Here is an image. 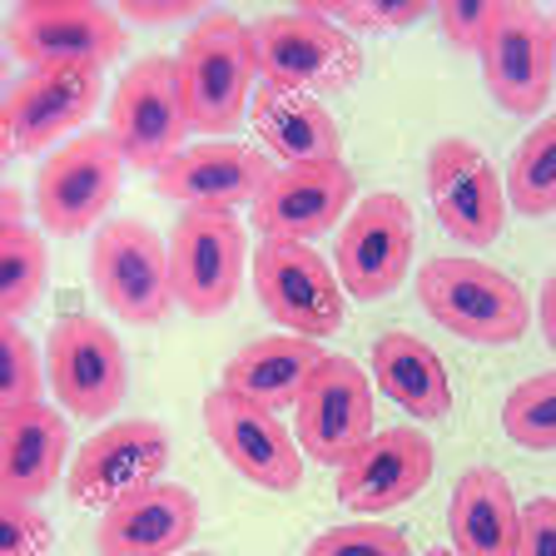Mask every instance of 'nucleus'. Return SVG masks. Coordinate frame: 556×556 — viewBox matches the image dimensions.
<instances>
[{
  "instance_id": "f257e3e1",
  "label": "nucleus",
  "mask_w": 556,
  "mask_h": 556,
  "mask_svg": "<svg viewBox=\"0 0 556 556\" xmlns=\"http://www.w3.org/2000/svg\"><path fill=\"white\" fill-rule=\"evenodd\" d=\"M179 85L189 104V129L199 135H229L243 125V104H254L258 65L249 46V25L229 11H208L179 46Z\"/></svg>"
},
{
  "instance_id": "f03ea898",
  "label": "nucleus",
  "mask_w": 556,
  "mask_h": 556,
  "mask_svg": "<svg viewBox=\"0 0 556 556\" xmlns=\"http://www.w3.org/2000/svg\"><path fill=\"white\" fill-rule=\"evenodd\" d=\"M417 303L447 333L482 348H507L532 328V308H527L517 278H507L482 258H432L417 274Z\"/></svg>"
},
{
  "instance_id": "7ed1b4c3",
  "label": "nucleus",
  "mask_w": 556,
  "mask_h": 556,
  "mask_svg": "<svg viewBox=\"0 0 556 556\" xmlns=\"http://www.w3.org/2000/svg\"><path fill=\"white\" fill-rule=\"evenodd\" d=\"M258 80L278 90H348L363 75V50L343 25L313 11H283L249 25Z\"/></svg>"
},
{
  "instance_id": "20e7f679",
  "label": "nucleus",
  "mask_w": 556,
  "mask_h": 556,
  "mask_svg": "<svg viewBox=\"0 0 556 556\" xmlns=\"http://www.w3.org/2000/svg\"><path fill=\"white\" fill-rule=\"evenodd\" d=\"M5 35L30 70H104L129 46L119 15L94 0H21Z\"/></svg>"
},
{
  "instance_id": "39448f33",
  "label": "nucleus",
  "mask_w": 556,
  "mask_h": 556,
  "mask_svg": "<svg viewBox=\"0 0 556 556\" xmlns=\"http://www.w3.org/2000/svg\"><path fill=\"white\" fill-rule=\"evenodd\" d=\"M189 104L179 85V60L144 55L125 70L115 100H110V139L119 144L125 164L160 174L174 154L185 150Z\"/></svg>"
},
{
  "instance_id": "423d86ee",
  "label": "nucleus",
  "mask_w": 556,
  "mask_h": 556,
  "mask_svg": "<svg viewBox=\"0 0 556 556\" xmlns=\"http://www.w3.org/2000/svg\"><path fill=\"white\" fill-rule=\"evenodd\" d=\"M119 174H125V154L110 139V129H100V135L85 129L70 144H60L35 174V219L60 239L94 229L110 199H115Z\"/></svg>"
},
{
  "instance_id": "0eeeda50",
  "label": "nucleus",
  "mask_w": 556,
  "mask_h": 556,
  "mask_svg": "<svg viewBox=\"0 0 556 556\" xmlns=\"http://www.w3.org/2000/svg\"><path fill=\"white\" fill-rule=\"evenodd\" d=\"M90 274L94 289L125 324L150 328L174 308V278H169V243L144 219L104 224L90 243Z\"/></svg>"
},
{
  "instance_id": "6e6552de",
  "label": "nucleus",
  "mask_w": 556,
  "mask_h": 556,
  "mask_svg": "<svg viewBox=\"0 0 556 556\" xmlns=\"http://www.w3.org/2000/svg\"><path fill=\"white\" fill-rule=\"evenodd\" d=\"M254 289L258 303L283 333H299L324 343L343 328V283L338 274L313 254L308 243L264 239L254 249Z\"/></svg>"
},
{
  "instance_id": "1a4fd4ad",
  "label": "nucleus",
  "mask_w": 556,
  "mask_h": 556,
  "mask_svg": "<svg viewBox=\"0 0 556 556\" xmlns=\"http://www.w3.org/2000/svg\"><path fill=\"white\" fill-rule=\"evenodd\" d=\"M164 472H169V432L150 417H125L85 442L65 486L70 502H80L90 511H110L160 486Z\"/></svg>"
},
{
  "instance_id": "9d476101",
  "label": "nucleus",
  "mask_w": 556,
  "mask_h": 556,
  "mask_svg": "<svg viewBox=\"0 0 556 556\" xmlns=\"http://www.w3.org/2000/svg\"><path fill=\"white\" fill-rule=\"evenodd\" d=\"M482 75L492 100L507 115H542L546 94L556 80V50H552V21L527 0H497L492 25L482 40Z\"/></svg>"
},
{
  "instance_id": "9b49d317",
  "label": "nucleus",
  "mask_w": 556,
  "mask_h": 556,
  "mask_svg": "<svg viewBox=\"0 0 556 556\" xmlns=\"http://www.w3.org/2000/svg\"><path fill=\"white\" fill-rule=\"evenodd\" d=\"M46 368H50V393L75 417L94 422V417H110L125 403V388H129L125 348L90 313L55 318V328L46 338Z\"/></svg>"
},
{
  "instance_id": "f8f14e48",
  "label": "nucleus",
  "mask_w": 556,
  "mask_h": 556,
  "mask_svg": "<svg viewBox=\"0 0 556 556\" xmlns=\"http://www.w3.org/2000/svg\"><path fill=\"white\" fill-rule=\"evenodd\" d=\"M417 249V224L413 208H407L403 194H363L353 219L338 233V254H333V274L353 299L372 303L388 299L407 278V264H413Z\"/></svg>"
},
{
  "instance_id": "ddd939ff",
  "label": "nucleus",
  "mask_w": 556,
  "mask_h": 556,
  "mask_svg": "<svg viewBox=\"0 0 556 556\" xmlns=\"http://www.w3.org/2000/svg\"><path fill=\"white\" fill-rule=\"evenodd\" d=\"M174 303L194 318H214L233 303L243 278V229L233 214L185 208L169 233Z\"/></svg>"
},
{
  "instance_id": "4468645a",
  "label": "nucleus",
  "mask_w": 556,
  "mask_h": 556,
  "mask_svg": "<svg viewBox=\"0 0 556 556\" xmlns=\"http://www.w3.org/2000/svg\"><path fill=\"white\" fill-rule=\"evenodd\" d=\"M428 194L438 208V224L452 239L486 249V243L502 239V224H507V185L497 179L492 160L477 150L472 139L452 135L438 139L428 154Z\"/></svg>"
},
{
  "instance_id": "2eb2a0df",
  "label": "nucleus",
  "mask_w": 556,
  "mask_h": 556,
  "mask_svg": "<svg viewBox=\"0 0 556 556\" xmlns=\"http://www.w3.org/2000/svg\"><path fill=\"white\" fill-rule=\"evenodd\" d=\"M204 428L243 482L264 486V492H293L303 482L299 442L293 432H283L274 407L219 388L204 397Z\"/></svg>"
},
{
  "instance_id": "dca6fc26",
  "label": "nucleus",
  "mask_w": 556,
  "mask_h": 556,
  "mask_svg": "<svg viewBox=\"0 0 556 556\" xmlns=\"http://www.w3.org/2000/svg\"><path fill=\"white\" fill-rule=\"evenodd\" d=\"M293 438L313 463L343 467L353 463L372 438V388L363 368L343 353H328V363L313 372L308 393L299 397Z\"/></svg>"
},
{
  "instance_id": "f3484780",
  "label": "nucleus",
  "mask_w": 556,
  "mask_h": 556,
  "mask_svg": "<svg viewBox=\"0 0 556 556\" xmlns=\"http://www.w3.org/2000/svg\"><path fill=\"white\" fill-rule=\"evenodd\" d=\"M104 94L100 70H25L0 110L5 154H40L94 115Z\"/></svg>"
},
{
  "instance_id": "a211bd4d",
  "label": "nucleus",
  "mask_w": 556,
  "mask_h": 556,
  "mask_svg": "<svg viewBox=\"0 0 556 556\" xmlns=\"http://www.w3.org/2000/svg\"><path fill=\"white\" fill-rule=\"evenodd\" d=\"M438 452L417 428H388L372 432L368 447L353 463L338 467V502L358 517H382L413 502L432 477Z\"/></svg>"
},
{
  "instance_id": "6ab92c4d",
  "label": "nucleus",
  "mask_w": 556,
  "mask_h": 556,
  "mask_svg": "<svg viewBox=\"0 0 556 556\" xmlns=\"http://www.w3.org/2000/svg\"><path fill=\"white\" fill-rule=\"evenodd\" d=\"M274 160L258 150H243L229 139H208L194 150H179L160 174H154V189L164 199L185 208H208V214H229L233 204H254L258 194L274 179Z\"/></svg>"
},
{
  "instance_id": "aec40b11",
  "label": "nucleus",
  "mask_w": 556,
  "mask_h": 556,
  "mask_svg": "<svg viewBox=\"0 0 556 556\" xmlns=\"http://www.w3.org/2000/svg\"><path fill=\"white\" fill-rule=\"evenodd\" d=\"M358 194V179L348 164H308V169H278L268 189L254 199L249 219L264 239H324L343 208Z\"/></svg>"
},
{
  "instance_id": "412c9836",
  "label": "nucleus",
  "mask_w": 556,
  "mask_h": 556,
  "mask_svg": "<svg viewBox=\"0 0 556 556\" xmlns=\"http://www.w3.org/2000/svg\"><path fill=\"white\" fill-rule=\"evenodd\" d=\"M199 532V502L189 486L160 482L100 517V556H179Z\"/></svg>"
},
{
  "instance_id": "4be33fe9",
  "label": "nucleus",
  "mask_w": 556,
  "mask_h": 556,
  "mask_svg": "<svg viewBox=\"0 0 556 556\" xmlns=\"http://www.w3.org/2000/svg\"><path fill=\"white\" fill-rule=\"evenodd\" d=\"M70 428L50 403L0 413V502H40L60 482Z\"/></svg>"
},
{
  "instance_id": "5701e85b",
  "label": "nucleus",
  "mask_w": 556,
  "mask_h": 556,
  "mask_svg": "<svg viewBox=\"0 0 556 556\" xmlns=\"http://www.w3.org/2000/svg\"><path fill=\"white\" fill-rule=\"evenodd\" d=\"M249 125H254L258 144L283 169H308V164H343V139L324 104L303 90H278V85H258L254 104H249Z\"/></svg>"
},
{
  "instance_id": "b1692460",
  "label": "nucleus",
  "mask_w": 556,
  "mask_h": 556,
  "mask_svg": "<svg viewBox=\"0 0 556 556\" xmlns=\"http://www.w3.org/2000/svg\"><path fill=\"white\" fill-rule=\"evenodd\" d=\"M328 363L324 343L313 338H299V333H268V338H254L249 348H239L229 363H224V388L239 397H254L264 407H283L308 393L313 372Z\"/></svg>"
},
{
  "instance_id": "393cba45",
  "label": "nucleus",
  "mask_w": 556,
  "mask_h": 556,
  "mask_svg": "<svg viewBox=\"0 0 556 556\" xmlns=\"http://www.w3.org/2000/svg\"><path fill=\"white\" fill-rule=\"evenodd\" d=\"M447 532L457 556H517L521 507L497 467H472V472L457 477Z\"/></svg>"
},
{
  "instance_id": "a878e982",
  "label": "nucleus",
  "mask_w": 556,
  "mask_h": 556,
  "mask_svg": "<svg viewBox=\"0 0 556 556\" xmlns=\"http://www.w3.org/2000/svg\"><path fill=\"white\" fill-rule=\"evenodd\" d=\"M372 378L407 417L417 422H442L452 413V378H447V363L438 358V348H428L417 333H378L372 343Z\"/></svg>"
},
{
  "instance_id": "bb28decb",
  "label": "nucleus",
  "mask_w": 556,
  "mask_h": 556,
  "mask_svg": "<svg viewBox=\"0 0 556 556\" xmlns=\"http://www.w3.org/2000/svg\"><path fill=\"white\" fill-rule=\"evenodd\" d=\"M50 274L46 239L30 224H0V318H25Z\"/></svg>"
},
{
  "instance_id": "cd10ccee",
  "label": "nucleus",
  "mask_w": 556,
  "mask_h": 556,
  "mask_svg": "<svg viewBox=\"0 0 556 556\" xmlns=\"http://www.w3.org/2000/svg\"><path fill=\"white\" fill-rule=\"evenodd\" d=\"M507 204L527 219H542L556 208V115L542 119L517 144L507 169Z\"/></svg>"
},
{
  "instance_id": "c85d7f7f",
  "label": "nucleus",
  "mask_w": 556,
  "mask_h": 556,
  "mask_svg": "<svg viewBox=\"0 0 556 556\" xmlns=\"http://www.w3.org/2000/svg\"><path fill=\"white\" fill-rule=\"evenodd\" d=\"M502 432L527 452H556V372L517 382L502 403Z\"/></svg>"
},
{
  "instance_id": "c756f323",
  "label": "nucleus",
  "mask_w": 556,
  "mask_h": 556,
  "mask_svg": "<svg viewBox=\"0 0 556 556\" xmlns=\"http://www.w3.org/2000/svg\"><path fill=\"white\" fill-rule=\"evenodd\" d=\"M299 11H313L324 15V21L343 25L348 35L353 30H403V25H417L428 21L432 5L428 0H388V5H378V0H303Z\"/></svg>"
},
{
  "instance_id": "7c9ffc66",
  "label": "nucleus",
  "mask_w": 556,
  "mask_h": 556,
  "mask_svg": "<svg viewBox=\"0 0 556 556\" xmlns=\"http://www.w3.org/2000/svg\"><path fill=\"white\" fill-rule=\"evenodd\" d=\"M40 397V363L15 318H0V413Z\"/></svg>"
},
{
  "instance_id": "2f4dec72",
  "label": "nucleus",
  "mask_w": 556,
  "mask_h": 556,
  "mask_svg": "<svg viewBox=\"0 0 556 556\" xmlns=\"http://www.w3.org/2000/svg\"><path fill=\"white\" fill-rule=\"evenodd\" d=\"M303 556H413V546H407V532L388 521H348V527L313 536Z\"/></svg>"
},
{
  "instance_id": "473e14b6",
  "label": "nucleus",
  "mask_w": 556,
  "mask_h": 556,
  "mask_svg": "<svg viewBox=\"0 0 556 556\" xmlns=\"http://www.w3.org/2000/svg\"><path fill=\"white\" fill-rule=\"evenodd\" d=\"M55 532L35 502H0V556H50Z\"/></svg>"
},
{
  "instance_id": "72a5a7b5",
  "label": "nucleus",
  "mask_w": 556,
  "mask_h": 556,
  "mask_svg": "<svg viewBox=\"0 0 556 556\" xmlns=\"http://www.w3.org/2000/svg\"><path fill=\"white\" fill-rule=\"evenodd\" d=\"M492 11H497V0H442L438 25H442V35L452 40V50H477V55H482Z\"/></svg>"
},
{
  "instance_id": "f704fd0d",
  "label": "nucleus",
  "mask_w": 556,
  "mask_h": 556,
  "mask_svg": "<svg viewBox=\"0 0 556 556\" xmlns=\"http://www.w3.org/2000/svg\"><path fill=\"white\" fill-rule=\"evenodd\" d=\"M517 556H556V497H532L521 507Z\"/></svg>"
},
{
  "instance_id": "c9c22d12",
  "label": "nucleus",
  "mask_w": 556,
  "mask_h": 556,
  "mask_svg": "<svg viewBox=\"0 0 556 556\" xmlns=\"http://www.w3.org/2000/svg\"><path fill=\"white\" fill-rule=\"evenodd\" d=\"M189 15H199L194 0H174V5H144V0H125V21L169 25V21H189Z\"/></svg>"
},
{
  "instance_id": "e433bc0d",
  "label": "nucleus",
  "mask_w": 556,
  "mask_h": 556,
  "mask_svg": "<svg viewBox=\"0 0 556 556\" xmlns=\"http://www.w3.org/2000/svg\"><path fill=\"white\" fill-rule=\"evenodd\" d=\"M536 324H542V333H546V348L556 353V274L542 283V303H536Z\"/></svg>"
},
{
  "instance_id": "4c0bfd02",
  "label": "nucleus",
  "mask_w": 556,
  "mask_h": 556,
  "mask_svg": "<svg viewBox=\"0 0 556 556\" xmlns=\"http://www.w3.org/2000/svg\"><path fill=\"white\" fill-rule=\"evenodd\" d=\"M0 224H25V194L21 189H5V194H0Z\"/></svg>"
},
{
  "instance_id": "58836bf2",
  "label": "nucleus",
  "mask_w": 556,
  "mask_h": 556,
  "mask_svg": "<svg viewBox=\"0 0 556 556\" xmlns=\"http://www.w3.org/2000/svg\"><path fill=\"white\" fill-rule=\"evenodd\" d=\"M428 556H457V552H452V546H432Z\"/></svg>"
},
{
  "instance_id": "ea45409f",
  "label": "nucleus",
  "mask_w": 556,
  "mask_h": 556,
  "mask_svg": "<svg viewBox=\"0 0 556 556\" xmlns=\"http://www.w3.org/2000/svg\"><path fill=\"white\" fill-rule=\"evenodd\" d=\"M552 50H556V15H552Z\"/></svg>"
},
{
  "instance_id": "a19ab883",
  "label": "nucleus",
  "mask_w": 556,
  "mask_h": 556,
  "mask_svg": "<svg viewBox=\"0 0 556 556\" xmlns=\"http://www.w3.org/2000/svg\"><path fill=\"white\" fill-rule=\"evenodd\" d=\"M194 556H208V552H194Z\"/></svg>"
}]
</instances>
